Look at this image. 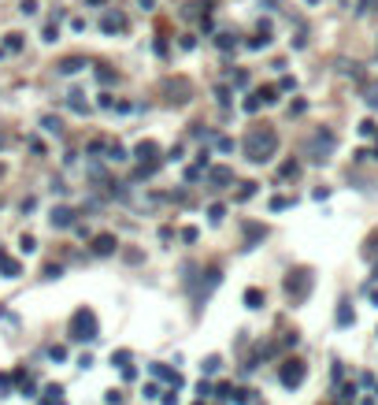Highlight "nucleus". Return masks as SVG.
I'll return each mask as SVG.
<instances>
[{
	"mask_svg": "<svg viewBox=\"0 0 378 405\" xmlns=\"http://www.w3.org/2000/svg\"><path fill=\"white\" fill-rule=\"evenodd\" d=\"M41 123H45V130H52V134H59V130H63V127H59V119H56V115H45V119H41Z\"/></svg>",
	"mask_w": 378,
	"mask_h": 405,
	"instance_id": "obj_19",
	"label": "nucleus"
},
{
	"mask_svg": "<svg viewBox=\"0 0 378 405\" xmlns=\"http://www.w3.org/2000/svg\"><path fill=\"white\" fill-rule=\"evenodd\" d=\"M0 272H4L8 279H15V275H23V264H19V260H11L4 249H0Z\"/></svg>",
	"mask_w": 378,
	"mask_h": 405,
	"instance_id": "obj_9",
	"label": "nucleus"
},
{
	"mask_svg": "<svg viewBox=\"0 0 378 405\" xmlns=\"http://www.w3.org/2000/svg\"><path fill=\"white\" fill-rule=\"evenodd\" d=\"M89 4H104V0H89Z\"/></svg>",
	"mask_w": 378,
	"mask_h": 405,
	"instance_id": "obj_30",
	"label": "nucleus"
},
{
	"mask_svg": "<svg viewBox=\"0 0 378 405\" xmlns=\"http://www.w3.org/2000/svg\"><path fill=\"white\" fill-rule=\"evenodd\" d=\"M19 245L26 249V253H34V249H37V242H34V238H30V235H23V242H19Z\"/></svg>",
	"mask_w": 378,
	"mask_h": 405,
	"instance_id": "obj_26",
	"label": "nucleus"
},
{
	"mask_svg": "<svg viewBox=\"0 0 378 405\" xmlns=\"http://www.w3.org/2000/svg\"><path fill=\"white\" fill-rule=\"evenodd\" d=\"M0 145H4V134H0Z\"/></svg>",
	"mask_w": 378,
	"mask_h": 405,
	"instance_id": "obj_31",
	"label": "nucleus"
},
{
	"mask_svg": "<svg viewBox=\"0 0 378 405\" xmlns=\"http://www.w3.org/2000/svg\"><path fill=\"white\" fill-rule=\"evenodd\" d=\"M112 361H115V364H122V368H130V364H126V361H130V353H126V350H119V353H112Z\"/></svg>",
	"mask_w": 378,
	"mask_h": 405,
	"instance_id": "obj_22",
	"label": "nucleus"
},
{
	"mask_svg": "<svg viewBox=\"0 0 378 405\" xmlns=\"http://www.w3.org/2000/svg\"><path fill=\"white\" fill-rule=\"evenodd\" d=\"M45 405H63V391H59V387H49V391H45Z\"/></svg>",
	"mask_w": 378,
	"mask_h": 405,
	"instance_id": "obj_14",
	"label": "nucleus"
},
{
	"mask_svg": "<svg viewBox=\"0 0 378 405\" xmlns=\"http://www.w3.org/2000/svg\"><path fill=\"white\" fill-rule=\"evenodd\" d=\"M200 368H204V372H208V376H212V372H219V357H208V361H204Z\"/></svg>",
	"mask_w": 378,
	"mask_h": 405,
	"instance_id": "obj_23",
	"label": "nucleus"
},
{
	"mask_svg": "<svg viewBox=\"0 0 378 405\" xmlns=\"http://www.w3.org/2000/svg\"><path fill=\"white\" fill-rule=\"evenodd\" d=\"M308 286H311V275H308V272H293V275L286 279V290L293 294V298H304Z\"/></svg>",
	"mask_w": 378,
	"mask_h": 405,
	"instance_id": "obj_5",
	"label": "nucleus"
},
{
	"mask_svg": "<svg viewBox=\"0 0 378 405\" xmlns=\"http://www.w3.org/2000/svg\"><path fill=\"white\" fill-rule=\"evenodd\" d=\"M304 376H308L304 361H286V364H282V387H301Z\"/></svg>",
	"mask_w": 378,
	"mask_h": 405,
	"instance_id": "obj_4",
	"label": "nucleus"
},
{
	"mask_svg": "<svg viewBox=\"0 0 378 405\" xmlns=\"http://www.w3.org/2000/svg\"><path fill=\"white\" fill-rule=\"evenodd\" d=\"M230 401H238V405H245V401H248V391H234V398H230Z\"/></svg>",
	"mask_w": 378,
	"mask_h": 405,
	"instance_id": "obj_27",
	"label": "nucleus"
},
{
	"mask_svg": "<svg viewBox=\"0 0 378 405\" xmlns=\"http://www.w3.org/2000/svg\"><path fill=\"white\" fill-rule=\"evenodd\" d=\"M252 194H256V182H241V190H238V201H248Z\"/></svg>",
	"mask_w": 378,
	"mask_h": 405,
	"instance_id": "obj_17",
	"label": "nucleus"
},
{
	"mask_svg": "<svg viewBox=\"0 0 378 405\" xmlns=\"http://www.w3.org/2000/svg\"><path fill=\"white\" fill-rule=\"evenodd\" d=\"M371 4H374V0H360V11H371Z\"/></svg>",
	"mask_w": 378,
	"mask_h": 405,
	"instance_id": "obj_28",
	"label": "nucleus"
},
{
	"mask_svg": "<svg viewBox=\"0 0 378 405\" xmlns=\"http://www.w3.org/2000/svg\"><path fill=\"white\" fill-rule=\"evenodd\" d=\"M275 149H278V134L275 130H252L248 138H245V157L252 160V164H263V160H271L275 157Z\"/></svg>",
	"mask_w": 378,
	"mask_h": 405,
	"instance_id": "obj_1",
	"label": "nucleus"
},
{
	"mask_svg": "<svg viewBox=\"0 0 378 405\" xmlns=\"http://www.w3.org/2000/svg\"><path fill=\"white\" fill-rule=\"evenodd\" d=\"M115 235H97V238H93V253H97V257H108V253H115Z\"/></svg>",
	"mask_w": 378,
	"mask_h": 405,
	"instance_id": "obj_8",
	"label": "nucleus"
},
{
	"mask_svg": "<svg viewBox=\"0 0 378 405\" xmlns=\"http://www.w3.org/2000/svg\"><path fill=\"white\" fill-rule=\"evenodd\" d=\"M0 175H4V164H0Z\"/></svg>",
	"mask_w": 378,
	"mask_h": 405,
	"instance_id": "obj_32",
	"label": "nucleus"
},
{
	"mask_svg": "<svg viewBox=\"0 0 378 405\" xmlns=\"http://www.w3.org/2000/svg\"><path fill=\"white\" fill-rule=\"evenodd\" d=\"M19 11H23V15H34V11H37V0H23Z\"/></svg>",
	"mask_w": 378,
	"mask_h": 405,
	"instance_id": "obj_21",
	"label": "nucleus"
},
{
	"mask_svg": "<svg viewBox=\"0 0 378 405\" xmlns=\"http://www.w3.org/2000/svg\"><path fill=\"white\" fill-rule=\"evenodd\" d=\"M100 30H104V34H115V30H126V15H122V11H108L104 19H100Z\"/></svg>",
	"mask_w": 378,
	"mask_h": 405,
	"instance_id": "obj_6",
	"label": "nucleus"
},
{
	"mask_svg": "<svg viewBox=\"0 0 378 405\" xmlns=\"http://www.w3.org/2000/svg\"><path fill=\"white\" fill-rule=\"evenodd\" d=\"M137 157L152 164V157H156V142H141V145H137Z\"/></svg>",
	"mask_w": 378,
	"mask_h": 405,
	"instance_id": "obj_13",
	"label": "nucleus"
},
{
	"mask_svg": "<svg viewBox=\"0 0 378 405\" xmlns=\"http://www.w3.org/2000/svg\"><path fill=\"white\" fill-rule=\"evenodd\" d=\"M223 212H226L223 205H212V208H208V216H212V220H215V223H219V220H223Z\"/></svg>",
	"mask_w": 378,
	"mask_h": 405,
	"instance_id": "obj_24",
	"label": "nucleus"
},
{
	"mask_svg": "<svg viewBox=\"0 0 378 405\" xmlns=\"http://www.w3.org/2000/svg\"><path fill=\"white\" fill-rule=\"evenodd\" d=\"M108 160H115V164L126 160V149H122V145H108Z\"/></svg>",
	"mask_w": 378,
	"mask_h": 405,
	"instance_id": "obj_16",
	"label": "nucleus"
},
{
	"mask_svg": "<svg viewBox=\"0 0 378 405\" xmlns=\"http://www.w3.org/2000/svg\"><path fill=\"white\" fill-rule=\"evenodd\" d=\"M260 104H263V97H260V93H252V97L245 101V112H260Z\"/></svg>",
	"mask_w": 378,
	"mask_h": 405,
	"instance_id": "obj_18",
	"label": "nucleus"
},
{
	"mask_svg": "<svg viewBox=\"0 0 378 405\" xmlns=\"http://www.w3.org/2000/svg\"><path fill=\"white\" fill-rule=\"evenodd\" d=\"M245 305H248V308H260V305H263V294H260L256 286H248V290H245Z\"/></svg>",
	"mask_w": 378,
	"mask_h": 405,
	"instance_id": "obj_12",
	"label": "nucleus"
},
{
	"mask_svg": "<svg viewBox=\"0 0 378 405\" xmlns=\"http://www.w3.org/2000/svg\"><path fill=\"white\" fill-rule=\"evenodd\" d=\"M71 223H74V212L71 208H63V205L52 208V227H71Z\"/></svg>",
	"mask_w": 378,
	"mask_h": 405,
	"instance_id": "obj_10",
	"label": "nucleus"
},
{
	"mask_svg": "<svg viewBox=\"0 0 378 405\" xmlns=\"http://www.w3.org/2000/svg\"><path fill=\"white\" fill-rule=\"evenodd\" d=\"M338 323H352V313H349V308H345V305L338 308Z\"/></svg>",
	"mask_w": 378,
	"mask_h": 405,
	"instance_id": "obj_25",
	"label": "nucleus"
},
{
	"mask_svg": "<svg viewBox=\"0 0 378 405\" xmlns=\"http://www.w3.org/2000/svg\"><path fill=\"white\" fill-rule=\"evenodd\" d=\"M4 49H8V52H19V49H23V34H8V37H4Z\"/></svg>",
	"mask_w": 378,
	"mask_h": 405,
	"instance_id": "obj_15",
	"label": "nucleus"
},
{
	"mask_svg": "<svg viewBox=\"0 0 378 405\" xmlns=\"http://www.w3.org/2000/svg\"><path fill=\"white\" fill-rule=\"evenodd\" d=\"M371 104H374V108H378V97H371Z\"/></svg>",
	"mask_w": 378,
	"mask_h": 405,
	"instance_id": "obj_29",
	"label": "nucleus"
},
{
	"mask_svg": "<svg viewBox=\"0 0 378 405\" xmlns=\"http://www.w3.org/2000/svg\"><path fill=\"white\" fill-rule=\"evenodd\" d=\"M71 338H78V342L97 338V316H93L89 308H78V313L71 316Z\"/></svg>",
	"mask_w": 378,
	"mask_h": 405,
	"instance_id": "obj_3",
	"label": "nucleus"
},
{
	"mask_svg": "<svg viewBox=\"0 0 378 405\" xmlns=\"http://www.w3.org/2000/svg\"><path fill=\"white\" fill-rule=\"evenodd\" d=\"M334 149H338V134H334V130H315V134H311V142H308V160L323 164Z\"/></svg>",
	"mask_w": 378,
	"mask_h": 405,
	"instance_id": "obj_2",
	"label": "nucleus"
},
{
	"mask_svg": "<svg viewBox=\"0 0 378 405\" xmlns=\"http://www.w3.org/2000/svg\"><path fill=\"white\" fill-rule=\"evenodd\" d=\"M71 108H74V112H86V101H82V93H71Z\"/></svg>",
	"mask_w": 378,
	"mask_h": 405,
	"instance_id": "obj_20",
	"label": "nucleus"
},
{
	"mask_svg": "<svg viewBox=\"0 0 378 405\" xmlns=\"http://www.w3.org/2000/svg\"><path fill=\"white\" fill-rule=\"evenodd\" d=\"M208 182L215 186V190H223V186L234 182V171H230V167H212V171H208Z\"/></svg>",
	"mask_w": 378,
	"mask_h": 405,
	"instance_id": "obj_7",
	"label": "nucleus"
},
{
	"mask_svg": "<svg viewBox=\"0 0 378 405\" xmlns=\"http://www.w3.org/2000/svg\"><path fill=\"white\" fill-rule=\"evenodd\" d=\"M82 67H86V60H78V56L59 60V71H63V74H74V71H82Z\"/></svg>",
	"mask_w": 378,
	"mask_h": 405,
	"instance_id": "obj_11",
	"label": "nucleus"
}]
</instances>
